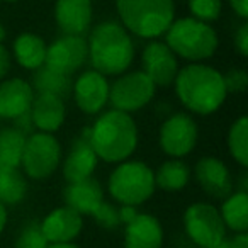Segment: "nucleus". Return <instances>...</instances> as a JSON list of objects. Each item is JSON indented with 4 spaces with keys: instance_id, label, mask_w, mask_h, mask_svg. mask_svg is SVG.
Instances as JSON below:
<instances>
[{
    "instance_id": "obj_8",
    "label": "nucleus",
    "mask_w": 248,
    "mask_h": 248,
    "mask_svg": "<svg viewBox=\"0 0 248 248\" xmlns=\"http://www.w3.org/2000/svg\"><path fill=\"white\" fill-rule=\"evenodd\" d=\"M156 87L143 70H133L117 75L109 85V104L112 109L133 114L153 100Z\"/></svg>"
},
{
    "instance_id": "obj_42",
    "label": "nucleus",
    "mask_w": 248,
    "mask_h": 248,
    "mask_svg": "<svg viewBox=\"0 0 248 248\" xmlns=\"http://www.w3.org/2000/svg\"><path fill=\"white\" fill-rule=\"evenodd\" d=\"M2 2H7V4H14V2H19V0H2Z\"/></svg>"
},
{
    "instance_id": "obj_40",
    "label": "nucleus",
    "mask_w": 248,
    "mask_h": 248,
    "mask_svg": "<svg viewBox=\"0 0 248 248\" xmlns=\"http://www.w3.org/2000/svg\"><path fill=\"white\" fill-rule=\"evenodd\" d=\"M207 248H230V241H228V238H224V240H221L219 243L213 245V247H207Z\"/></svg>"
},
{
    "instance_id": "obj_25",
    "label": "nucleus",
    "mask_w": 248,
    "mask_h": 248,
    "mask_svg": "<svg viewBox=\"0 0 248 248\" xmlns=\"http://www.w3.org/2000/svg\"><path fill=\"white\" fill-rule=\"evenodd\" d=\"M28 196V177L19 167H0V202L4 206L21 204Z\"/></svg>"
},
{
    "instance_id": "obj_13",
    "label": "nucleus",
    "mask_w": 248,
    "mask_h": 248,
    "mask_svg": "<svg viewBox=\"0 0 248 248\" xmlns=\"http://www.w3.org/2000/svg\"><path fill=\"white\" fill-rule=\"evenodd\" d=\"M141 65L143 72L155 83L156 89L173 85V80L179 73V58L173 55L165 41H158V39H152L143 48Z\"/></svg>"
},
{
    "instance_id": "obj_24",
    "label": "nucleus",
    "mask_w": 248,
    "mask_h": 248,
    "mask_svg": "<svg viewBox=\"0 0 248 248\" xmlns=\"http://www.w3.org/2000/svg\"><path fill=\"white\" fill-rule=\"evenodd\" d=\"M32 89L38 93H51V95L62 97L63 100L72 95V77L63 75L49 66L43 65L41 68L34 70L32 73Z\"/></svg>"
},
{
    "instance_id": "obj_1",
    "label": "nucleus",
    "mask_w": 248,
    "mask_h": 248,
    "mask_svg": "<svg viewBox=\"0 0 248 248\" xmlns=\"http://www.w3.org/2000/svg\"><path fill=\"white\" fill-rule=\"evenodd\" d=\"M175 95L189 112L211 116L226 102L223 73L206 63H190L179 68L173 80Z\"/></svg>"
},
{
    "instance_id": "obj_29",
    "label": "nucleus",
    "mask_w": 248,
    "mask_h": 248,
    "mask_svg": "<svg viewBox=\"0 0 248 248\" xmlns=\"http://www.w3.org/2000/svg\"><path fill=\"white\" fill-rule=\"evenodd\" d=\"M190 17L202 22H214L223 11V0H187Z\"/></svg>"
},
{
    "instance_id": "obj_14",
    "label": "nucleus",
    "mask_w": 248,
    "mask_h": 248,
    "mask_svg": "<svg viewBox=\"0 0 248 248\" xmlns=\"http://www.w3.org/2000/svg\"><path fill=\"white\" fill-rule=\"evenodd\" d=\"M194 177L201 189L214 199L223 201L233 192V179L230 169L223 160L216 156H202L194 167Z\"/></svg>"
},
{
    "instance_id": "obj_17",
    "label": "nucleus",
    "mask_w": 248,
    "mask_h": 248,
    "mask_svg": "<svg viewBox=\"0 0 248 248\" xmlns=\"http://www.w3.org/2000/svg\"><path fill=\"white\" fill-rule=\"evenodd\" d=\"M92 0H56L55 21L63 34L83 36L92 26Z\"/></svg>"
},
{
    "instance_id": "obj_34",
    "label": "nucleus",
    "mask_w": 248,
    "mask_h": 248,
    "mask_svg": "<svg viewBox=\"0 0 248 248\" xmlns=\"http://www.w3.org/2000/svg\"><path fill=\"white\" fill-rule=\"evenodd\" d=\"M12 66V55L4 45H0V80H4L9 75Z\"/></svg>"
},
{
    "instance_id": "obj_28",
    "label": "nucleus",
    "mask_w": 248,
    "mask_h": 248,
    "mask_svg": "<svg viewBox=\"0 0 248 248\" xmlns=\"http://www.w3.org/2000/svg\"><path fill=\"white\" fill-rule=\"evenodd\" d=\"M228 150L234 162L240 167H248V117L241 116L231 124L228 131Z\"/></svg>"
},
{
    "instance_id": "obj_2",
    "label": "nucleus",
    "mask_w": 248,
    "mask_h": 248,
    "mask_svg": "<svg viewBox=\"0 0 248 248\" xmlns=\"http://www.w3.org/2000/svg\"><path fill=\"white\" fill-rule=\"evenodd\" d=\"M90 146L97 158L106 163H121L138 148V126L131 114L110 109L100 112L92 128L87 129Z\"/></svg>"
},
{
    "instance_id": "obj_5",
    "label": "nucleus",
    "mask_w": 248,
    "mask_h": 248,
    "mask_svg": "<svg viewBox=\"0 0 248 248\" xmlns=\"http://www.w3.org/2000/svg\"><path fill=\"white\" fill-rule=\"evenodd\" d=\"M165 43L177 58L202 63L213 58L219 46L217 32L209 22L194 17L173 19L165 32Z\"/></svg>"
},
{
    "instance_id": "obj_36",
    "label": "nucleus",
    "mask_w": 248,
    "mask_h": 248,
    "mask_svg": "<svg viewBox=\"0 0 248 248\" xmlns=\"http://www.w3.org/2000/svg\"><path fill=\"white\" fill-rule=\"evenodd\" d=\"M230 2V7L234 11V14L240 19L247 21L248 19V0H228Z\"/></svg>"
},
{
    "instance_id": "obj_32",
    "label": "nucleus",
    "mask_w": 248,
    "mask_h": 248,
    "mask_svg": "<svg viewBox=\"0 0 248 248\" xmlns=\"http://www.w3.org/2000/svg\"><path fill=\"white\" fill-rule=\"evenodd\" d=\"M228 93H241L248 89V73L243 68H231L223 75Z\"/></svg>"
},
{
    "instance_id": "obj_31",
    "label": "nucleus",
    "mask_w": 248,
    "mask_h": 248,
    "mask_svg": "<svg viewBox=\"0 0 248 248\" xmlns=\"http://www.w3.org/2000/svg\"><path fill=\"white\" fill-rule=\"evenodd\" d=\"M92 217L99 226L106 228V230H116V228L121 224L119 214H117V207L114 206V204L107 202L106 199H104L102 202H100V206L93 211Z\"/></svg>"
},
{
    "instance_id": "obj_10",
    "label": "nucleus",
    "mask_w": 248,
    "mask_h": 248,
    "mask_svg": "<svg viewBox=\"0 0 248 248\" xmlns=\"http://www.w3.org/2000/svg\"><path fill=\"white\" fill-rule=\"evenodd\" d=\"M199 138V128L190 114L173 112L160 126V148L170 158H184L194 152Z\"/></svg>"
},
{
    "instance_id": "obj_19",
    "label": "nucleus",
    "mask_w": 248,
    "mask_h": 248,
    "mask_svg": "<svg viewBox=\"0 0 248 248\" xmlns=\"http://www.w3.org/2000/svg\"><path fill=\"white\" fill-rule=\"evenodd\" d=\"M32 126L41 133H55L66 119V106L62 97L51 93H36L29 109Z\"/></svg>"
},
{
    "instance_id": "obj_6",
    "label": "nucleus",
    "mask_w": 248,
    "mask_h": 248,
    "mask_svg": "<svg viewBox=\"0 0 248 248\" xmlns=\"http://www.w3.org/2000/svg\"><path fill=\"white\" fill-rule=\"evenodd\" d=\"M155 190V172L140 160L117 163L107 180V192L121 206L145 204Z\"/></svg>"
},
{
    "instance_id": "obj_21",
    "label": "nucleus",
    "mask_w": 248,
    "mask_h": 248,
    "mask_svg": "<svg viewBox=\"0 0 248 248\" xmlns=\"http://www.w3.org/2000/svg\"><path fill=\"white\" fill-rule=\"evenodd\" d=\"M65 206L72 207L82 216H92L93 211L100 206L104 201V189L99 180L89 177L80 182L68 184L63 190Z\"/></svg>"
},
{
    "instance_id": "obj_16",
    "label": "nucleus",
    "mask_w": 248,
    "mask_h": 248,
    "mask_svg": "<svg viewBox=\"0 0 248 248\" xmlns=\"http://www.w3.org/2000/svg\"><path fill=\"white\" fill-rule=\"evenodd\" d=\"M34 89L24 78H7L0 82V119L14 121L31 109L34 100Z\"/></svg>"
},
{
    "instance_id": "obj_12",
    "label": "nucleus",
    "mask_w": 248,
    "mask_h": 248,
    "mask_svg": "<svg viewBox=\"0 0 248 248\" xmlns=\"http://www.w3.org/2000/svg\"><path fill=\"white\" fill-rule=\"evenodd\" d=\"M109 80L97 70L82 72L72 85V95L77 107L87 116H95L109 104Z\"/></svg>"
},
{
    "instance_id": "obj_41",
    "label": "nucleus",
    "mask_w": 248,
    "mask_h": 248,
    "mask_svg": "<svg viewBox=\"0 0 248 248\" xmlns=\"http://www.w3.org/2000/svg\"><path fill=\"white\" fill-rule=\"evenodd\" d=\"M5 36H7V32H5V28L2 24H0V45H4Z\"/></svg>"
},
{
    "instance_id": "obj_37",
    "label": "nucleus",
    "mask_w": 248,
    "mask_h": 248,
    "mask_svg": "<svg viewBox=\"0 0 248 248\" xmlns=\"http://www.w3.org/2000/svg\"><path fill=\"white\" fill-rule=\"evenodd\" d=\"M230 241V248H248V234L247 233H236Z\"/></svg>"
},
{
    "instance_id": "obj_11",
    "label": "nucleus",
    "mask_w": 248,
    "mask_h": 248,
    "mask_svg": "<svg viewBox=\"0 0 248 248\" xmlns=\"http://www.w3.org/2000/svg\"><path fill=\"white\" fill-rule=\"evenodd\" d=\"M89 60V49H87V39L83 36L63 34L56 38L46 49L45 65L63 75L72 77Z\"/></svg>"
},
{
    "instance_id": "obj_35",
    "label": "nucleus",
    "mask_w": 248,
    "mask_h": 248,
    "mask_svg": "<svg viewBox=\"0 0 248 248\" xmlns=\"http://www.w3.org/2000/svg\"><path fill=\"white\" fill-rule=\"evenodd\" d=\"M117 214H119L121 224H128L138 216V209H136V206H121L117 207Z\"/></svg>"
},
{
    "instance_id": "obj_20",
    "label": "nucleus",
    "mask_w": 248,
    "mask_h": 248,
    "mask_svg": "<svg viewBox=\"0 0 248 248\" xmlns=\"http://www.w3.org/2000/svg\"><path fill=\"white\" fill-rule=\"evenodd\" d=\"M163 240V226L153 214L138 213L131 223L126 224L124 248H162Z\"/></svg>"
},
{
    "instance_id": "obj_33",
    "label": "nucleus",
    "mask_w": 248,
    "mask_h": 248,
    "mask_svg": "<svg viewBox=\"0 0 248 248\" xmlns=\"http://www.w3.org/2000/svg\"><path fill=\"white\" fill-rule=\"evenodd\" d=\"M234 48L238 49L241 56H248V24H243L238 28L236 34H234Z\"/></svg>"
},
{
    "instance_id": "obj_4",
    "label": "nucleus",
    "mask_w": 248,
    "mask_h": 248,
    "mask_svg": "<svg viewBox=\"0 0 248 248\" xmlns=\"http://www.w3.org/2000/svg\"><path fill=\"white\" fill-rule=\"evenodd\" d=\"M123 28L141 39H158L175 19L173 0H116Z\"/></svg>"
},
{
    "instance_id": "obj_3",
    "label": "nucleus",
    "mask_w": 248,
    "mask_h": 248,
    "mask_svg": "<svg viewBox=\"0 0 248 248\" xmlns=\"http://www.w3.org/2000/svg\"><path fill=\"white\" fill-rule=\"evenodd\" d=\"M87 49L92 68L106 77H117L128 72L136 55L131 34L116 21L97 24L87 39Z\"/></svg>"
},
{
    "instance_id": "obj_22",
    "label": "nucleus",
    "mask_w": 248,
    "mask_h": 248,
    "mask_svg": "<svg viewBox=\"0 0 248 248\" xmlns=\"http://www.w3.org/2000/svg\"><path fill=\"white\" fill-rule=\"evenodd\" d=\"M46 49H48L46 41L34 32H22L12 43V56L17 65L31 72L45 65Z\"/></svg>"
},
{
    "instance_id": "obj_30",
    "label": "nucleus",
    "mask_w": 248,
    "mask_h": 248,
    "mask_svg": "<svg viewBox=\"0 0 248 248\" xmlns=\"http://www.w3.org/2000/svg\"><path fill=\"white\" fill-rule=\"evenodd\" d=\"M48 247H49L48 240L45 238L41 226L36 221L28 223L22 228L14 243V248H48Z\"/></svg>"
},
{
    "instance_id": "obj_39",
    "label": "nucleus",
    "mask_w": 248,
    "mask_h": 248,
    "mask_svg": "<svg viewBox=\"0 0 248 248\" xmlns=\"http://www.w3.org/2000/svg\"><path fill=\"white\" fill-rule=\"evenodd\" d=\"M48 248H80L75 243H49Z\"/></svg>"
},
{
    "instance_id": "obj_18",
    "label": "nucleus",
    "mask_w": 248,
    "mask_h": 248,
    "mask_svg": "<svg viewBox=\"0 0 248 248\" xmlns=\"http://www.w3.org/2000/svg\"><path fill=\"white\" fill-rule=\"evenodd\" d=\"M97 163H99V158H97L93 148L90 146L87 133H83L70 146L68 155H66L65 162L62 165L63 177L68 184L85 180L93 175Z\"/></svg>"
},
{
    "instance_id": "obj_38",
    "label": "nucleus",
    "mask_w": 248,
    "mask_h": 248,
    "mask_svg": "<svg viewBox=\"0 0 248 248\" xmlns=\"http://www.w3.org/2000/svg\"><path fill=\"white\" fill-rule=\"evenodd\" d=\"M5 226H7V207L0 202V234L4 233Z\"/></svg>"
},
{
    "instance_id": "obj_27",
    "label": "nucleus",
    "mask_w": 248,
    "mask_h": 248,
    "mask_svg": "<svg viewBox=\"0 0 248 248\" xmlns=\"http://www.w3.org/2000/svg\"><path fill=\"white\" fill-rule=\"evenodd\" d=\"M28 136L19 129L2 128L0 129V167H19L21 165L22 150Z\"/></svg>"
},
{
    "instance_id": "obj_26",
    "label": "nucleus",
    "mask_w": 248,
    "mask_h": 248,
    "mask_svg": "<svg viewBox=\"0 0 248 248\" xmlns=\"http://www.w3.org/2000/svg\"><path fill=\"white\" fill-rule=\"evenodd\" d=\"M190 175L192 172L182 158H170L155 172V186L167 192H177L189 184Z\"/></svg>"
},
{
    "instance_id": "obj_23",
    "label": "nucleus",
    "mask_w": 248,
    "mask_h": 248,
    "mask_svg": "<svg viewBox=\"0 0 248 248\" xmlns=\"http://www.w3.org/2000/svg\"><path fill=\"white\" fill-rule=\"evenodd\" d=\"M221 219L226 230L234 233H247L248 230V194L243 190L231 192L221 204Z\"/></svg>"
},
{
    "instance_id": "obj_15",
    "label": "nucleus",
    "mask_w": 248,
    "mask_h": 248,
    "mask_svg": "<svg viewBox=\"0 0 248 248\" xmlns=\"http://www.w3.org/2000/svg\"><path fill=\"white\" fill-rule=\"evenodd\" d=\"M48 243H73L83 230V216L68 206H62L46 214L39 223Z\"/></svg>"
},
{
    "instance_id": "obj_9",
    "label": "nucleus",
    "mask_w": 248,
    "mask_h": 248,
    "mask_svg": "<svg viewBox=\"0 0 248 248\" xmlns=\"http://www.w3.org/2000/svg\"><path fill=\"white\" fill-rule=\"evenodd\" d=\"M184 231L196 247L207 248L226 238L219 209L209 202H192L184 213Z\"/></svg>"
},
{
    "instance_id": "obj_7",
    "label": "nucleus",
    "mask_w": 248,
    "mask_h": 248,
    "mask_svg": "<svg viewBox=\"0 0 248 248\" xmlns=\"http://www.w3.org/2000/svg\"><path fill=\"white\" fill-rule=\"evenodd\" d=\"M62 145L51 133L36 131L26 138L21 156L22 172L28 179L46 180L62 165Z\"/></svg>"
}]
</instances>
